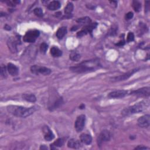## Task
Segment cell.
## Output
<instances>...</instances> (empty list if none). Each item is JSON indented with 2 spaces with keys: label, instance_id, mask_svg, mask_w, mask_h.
<instances>
[{
  "label": "cell",
  "instance_id": "6da1fadb",
  "mask_svg": "<svg viewBox=\"0 0 150 150\" xmlns=\"http://www.w3.org/2000/svg\"><path fill=\"white\" fill-rule=\"evenodd\" d=\"M36 110L37 108L35 106L26 108L22 106L10 105L7 107V110L9 113L15 116L21 118H26L31 116Z\"/></svg>",
  "mask_w": 150,
  "mask_h": 150
},
{
  "label": "cell",
  "instance_id": "7a4b0ae2",
  "mask_svg": "<svg viewBox=\"0 0 150 150\" xmlns=\"http://www.w3.org/2000/svg\"><path fill=\"white\" fill-rule=\"evenodd\" d=\"M149 106V103L147 101H141L138 103L132 106L124 109L122 111V114L124 116H129L132 114L140 113L144 111Z\"/></svg>",
  "mask_w": 150,
  "mask_h": 150
},
{
  "label": "cell",
  "instance_id": "3957f363",
  "mask_svg": "<svg viewBox=\"0 0 150 150\" xmlns=\"http://www.w3.org/2000/svg\"><path fill=\"white\" fill-rule=\"evenodd\" d=\"M88 64H89L88 61L83 62L79 65L70 68V70L73 72L78 73H82L95 71V67H93V66H90Z\"/></svg>",
  "mask_w": 150,
  "mask_h": 150
},
{
  "label": "cell",
  "instance_id": "277c9868",
  "mask_svg": "<svg viewBox=\"0 0 150 150\" xmlns=\"http://www.w3.org/2000/svg\"><path fill=\"white\" fill-rule=\"evenodd\" d=\"M39 34V31L36 29L30 30V31H28L24 35L23 38L24 41L28 43H34L38 38Z\"/></svg>",
  "mask_w": 150,
  "mask_h": 150
},
{
  "label": "cell",
  "instance_id": "5b68a950",
  "mask_svg": "<svg viewBox=\"0 0 150 150\" xmlns=\"http://www.w3.org/2000/svg\"><path fill=\"white\" fill-rule=\"evenodd\" d=\"M20 38L18 37H11L10 38L7 42L8 47L9 49L11 51V52L15 53L17 52L18 51V45L20 43Z\"/></svg>",
  "mask_w": 150,
  "mask_h": 150
},
{
  "label": "cell",
  "instance_id": "8992f818",
  "mask_svg": "<svg viewBox=\"0 0 150 150\" xmlns=\"http://www.w3.org/2000/svg\"><path fill=\"white\" fill-rule=\"evenodd\" d=\"M31 71L32 73L35 74H42L43 75H49L51 73V70L48 68L44 66H39L38 65H34L31 67Z\"/></svg>",
  "mask_w": 150,
  "mask_h": 150
},
{
  "label": "cell",
  "instance_id": "52a82bcc",
  "mask_svg": "<svg viewBox=\"0 0 150 150\" xmlns=\"http://www.w3.org/2000/svg\"><path fill=\"white\" fill-rule=\"evenodd\" d=\"M85 122L86 117L84 115L82 114L77 117L74 123V128L78 132H79L83 130L85 126Z\"/></svg>",
  "mask_w": 150,
  "mask_h": 150
},
{
  "label": "cell",
  "instance_id": "ba28073f",
  "mask_svg": "<svg viewBox=\"0 0 150 150\" xmlns=\"http://www.w3.org/2000/svg\"><path fill=\"white\" fill-rule=\"evenodd\" d=\"M97 25V23H91L86 25L80 32H79L77 34V36L78 37H82L84 35L87 34L88 33H92L93 31V29H95L96 28Z\"/></svg>",
  "mask_w": 150,
  "mask_h": 150
},
{
  "label": "cell",
  "instance_id": "9c48e42d",
  "mask_svg": "<svg viewBox=\"0 0 150 150\" xmlns=\"http://www.w3.org/2000/svg\"><path fill=\"white\" fill-rule=\"evenodd\" d=\"M130 95L141 97H148L150 95V87H145L141 89H139L136 90V91H133L131 92Z\"/></svg>",
  "mask_w": 150,
  "mask_h": 150
},
{
  "label": "cell",
  "instance_id": "30bf717a",
  "mask_svg": "<svg viewBox=\"0 0 150 150\" xmlns=\"http://www.w3.org/2000/svg\"><path fill=\"white\" fill-rule=\"evenodd\" d=\"M111 135L109 131L103 130L102 131L97 138L98 145L100 146L104 142L109 141L110 140Z\"/></svg>",
  "mask_w": 150,
  "mask_h": 150
},
{
  "label": "cell",
  "instance_id": "8fae6325",
  "mask_svg": "<svg viewBox=\"0 0 150 150\" xmlns=\"http://www.w3.org/2000/svg\"><path fill=\"white\" fill-rule=\"evenodd\" d=\"M138 125L141 128H147L150 124V116L149 114H145L140 117L138 119Z\"/></svg>",
  "mask_w": 150,
  "mask_h": 150
},
{
  "label": "cell",
  "instance_id": "7c38bea8",
  "mask_svg": "<svg viewBox=\"0 0 150 150\" xmlns=\"http://www.w3.org/2000/svg\"><path fill=\"white\" fill-rule=\"evenodd\" d=\"M138 70L139 69H133V70H130V71L124 73L122 75H120V76L113 78H111V81L114 82H120V81L125 80L128 79L130 76H131L134 73H136V72H137Z\"/></svg>",
  "mask_w": 150,
  "mask_h": 150
},
{
  "label": "cell",
  "instance_id": "4fadbf2b",
  "mask_svg": "<svg viewBox=\"0 0 150 150\" xmlns=\"http://www.w3.org/2000/svg\"><path fill=\"white\" fill-rule=\"evenodd\" d=\"M127 95V91H124V90H118V91H115L110 92L108 97L113 99H119L122 98L126 96Z\"/></svg>",
  "mask_w": 150,
  "mask_h": 150
},
{
  "label": "cell",
  "instance_id": "5bb4252c",
  "mask_svg": "<svg viewBox=\"0 0 150 150\" xmlns=\"http://www.w3.org/2000/svg\"><path fill=\"white\" fill-rule=\"evenodd\" d=\"M44 134V139L48 141H52L55 138V135L48 126H45L43 128Z\"/></svg>",
  "mask_w": 150,
  "mask_h": 150
},
{
  "label": "cell",
  "instance_id": "9a60e30c",
  "mask_svg": "<svg viewBox=\"0 0 150 150\" xmlns=\"http://www.w3.org/2000/svg\"><path fill=\"white\" fill-rule=\"evenodd\" d=\"M7 70L12 76H16L19 73L18 68L12 64L9 63L7 65Z\"/></svg>",
  "mask_w": 150,
  "mask_h": 150
},
{
  "label": "cell",
  "instance_id": "2e32d148",
  "mask_svg": "<svg viewBox=\"0 0 150 150\" xmlns=\"http://www.w3.org/2000/svg\"><path fill=\"white\" fill-rule=\"evenodd\" d=\"M68 147L70 148L79 149L82 147L81 141L74 139H70L68 143Z\"/></svg>",
  "mask_w": 150,
  "mask_h": 150
},
{
  "label": "cell",
  "instance_id": "e0dca14e",
  "mask_svg": "<svg viewBox=\"0 0 150 150\" xmlns=\"http://www.w3.org/2000/svg\"><path fill=\"white\" fill-rule=\"evenodd\" d=\"M80 141L86 145H89L92 143V137L88 134H82L80 137Z\"/></svg>",
  "mask_w": 150,
  "mask_h": 150
},
{
  "label": "cell",
  "instance_id": "ac0fdd59",
  "mask_svg": "<svg viewBox=\"0 0 150 150\" xmlns=\"http://www.w3.org/2000/svg\"><path fill=\"white\" fill-rule=\"evenodd\" d=\"M67 33V28L65 26L59 28L56 33V36L59 39H62Z\"/></svg>",
  "mask_w": 150,
  "mask_h": 150
},
{
  "label": "cell",
  "instance_id": "d6986e66",
  "mask_svg": "<svg viewBox=\"0 0 150 150\" xmlns=\"http://www.w3.org/2000/svg\"><path fill=\"white\" fill-rule=\"evenodd\" d=\"M61 7V3L58 1H53L51 2L48 5V8L51 11H55L59 9Z\"/></svg>",
  "mask_w": 150,
  "mask_h": 150
},
{
  "label": "cell",
  "instance_id": "ffe728a7",
  "mask_svg": "<svg viewBox=\"0 0 150 150\" xmlns=\"http://www.w3.org/2000/svg\"><path fill=\"white\" fill-rule=\"evenodd\" d=\"M81 56L76 51H72L69 55V58L72 61L78 62L79 61Z\"/></svg>",
  "mask_w": 150,
  "mask_h": 150
},
{
  "label": "cell",
  "instance_id": "44dd1931",
  "mask_svg": "<svg viewBox=\"0 0 150 150\" xmlns=\"http://www.w3.org/2000/svg\"><path fill=\"white\" fill-rule=\"evenodd\" d=\"M51 54L55 57H58L62 56V52L58 48L53 47L51 49Z\"/></svg>",
  "mask_w": 150,
  "mask_h": 150
},
{
  "label": "cell",
  "instance_id": "7402d4cb",
  "mask_svg": "<svg viewBox=\"0 0 150 150\" xmlns=\"http://www.w3.org/2000/svg\"><path fill=\"white\" fill-rule=\"evenodd\" d=\"M24 100L29 101V102H32L34 103L36 100V98L33 94H24L22 96Z\"/></svg>",
  "mask_w": 150,
  "mask_h": 150
},
{
  "label": "cell",
  "instance_id": "603a6c76",
  "mask_svg": "<svg viewBox=\"0 0 150 150\" xmlns=\"http://www.w3.org/2000/svg\"><path fill=\"white\" fill-rule=\"evenodd\" d=\"M91 21H92L91 19L89 17H87L80 18H79L76 20V22L78 24H83V25L86 24V25L89 24H91Z\"/></svg>",
  "mask_w": 150,
  "mask_h": 150
},
{
  "label": "cell",
  "instance_id": "cb8c5ba5",
  "mask_svg": "<svg viewBox=\"0 0 150 150\" xmlns=\"http://www.w3.org/2000/svg\"><path fill=\"white\" fill-rule=\"evenodd\" d=\"M74 6L73 3H68L66 7L65 8V13L66 15H70L73 11Z\"/></svg>",
  "mask_w": 150,
  "mask_h": 150
},
{
  "label": "cell",
  "instance_id": "d4e9b609",
  "mask_svg": "<svg viewBox=\"0 0 150 150\" xmlns=\"http://www.w3.org/2000/svg\"><path fill=\"white\" fill-rule=\"evenodd\" d=\"M132 7L136 12H140L141 9V4L138 1H133L132 3Z\"/></svg>",
  "mask_w": 150,
  "mask_h": 150
},
{
  "label": "cell",
  "instance_id": "484cf974",
  "mask_svg": "<svg viewBox=\"0 0 150 150\" xmlns=\"http://www.w3.org/2000/svg\"><path fill=\"white\" fill-rule=\"evenodd\" d=\"M64 144V141L62 139H58L56 141H55L52 145H53L56 148V147H62Z\"/></svg>",
  "mask_w": 150,
  "mask_h": 150
},
{
  "label": "cell",
  "instance_id": "4316f807",
  "mask_svg": "<svg viewBox=\"0 0 150 150\" xmlns=\"http://www.w3.org/2000/svg\"><path fill=\"white\" fill-rule=\"evenodd\" d=\"M34 13L36 16L38 17H42L43 16V12L41 8H36L34 10Z\"/></svg>",
  "mask_w": 150,
  "mask_h": 150
},
{
  "label": "cell",
  "instance_id": "83f0119b",
  "mask_svg": "<svg viewBox=\"0 0 150 150\" xmlns=\"http://www.w3.org/2000/svg\"><path fill=\"white\" fill-rule=\"evenodd\" d=\"M7 68L4 65H2L1 67V75L3 78H6L7 77Z\"/></svg>",
  "mask_w": 150,
  "mask_h": 150
},
{
  "label": "cell",
  "instance_id": "f1b7e54d",
  "mask_svg": "<svg viewBox=\"0 0 150 150\" xmlns=\"http://www.w3.org/2000/svg\"><path fill=\"white\" fill-rule=\"evenodd\" d=\"M48 48V45L46 43H41L40 46V50L42 53H45Z\"/></svg>",
  "mask_w": 150,
  "mask_h": 150
},
{
  "label": "cell",
  "instance_id": "f546056e",
  "mask_svg": "<svg viewBox=\"0 0 150 150\" xmlns=\"http://www.w3.org/2000/svg\"><path fill=\"white\" fill-rule=\"evenodd\" d=\"M134 40V35L132 32H129L127 35V41L128 42H132Z\"/></svg>",
  "mask_w": 150,
  "mask_h": 150
},
{
  "label": "cell",
  "instance_id": "4dcf8cb0",
  "mask_svg": "<svg viewBox=\"0 0 150 150\" xmlns=\"http://www.w3.org/2000/svg\"><path fill=\"white\" fill-rule=\"evenodd\" d=\"M133 16H134L133 13H132V12H128L127 14H126V16H125V18H126V20H129L132 19V17H133Z\"/></svg>",
  "mask_w": 150,
  "mask_h": 150
},
{
  "label": "cell",
  "instance_id": "1f68e13d",
  "mask_svg": "<svg viewBox=\"0 0 150 150\" xmlns=\"http://www.w3.org/2000/svg\"><path fill=\"white\" fill-rule=\"evenodd\" d=\"M117 26H113V28L111 29V31H110V35L111 36H114L116 34L117 32Z\"/></svg>",
  "mask_w": 150,
  "mask_h": 150
},
{
  "label": "cell",
  "instance_id": "d6a6232c",
  "mask_svg": "<svg viewBox=\"0 0 150 150\" xmlns=\"http://www.w3.org/2000/svg\"><path fill=\"white\" fill-rule=\"evenodd\" d=\"M124 43H125L124 41V39H123V41H120L118 43L116 44V45H117V46H119V47H122V46L124 45Z\"/></svg>",
  "mask_w": 150,
  "mask_h": 150
},
{
  "label": "cell",
  "instance_id": "836d02e7",
  "mask_svg": "<svg viewBox=\"0 0 150 150\" xmlns=\"http://www.w3.org/2000/svg\"><path fill=\"white\" fill-rule=\"evenodd\" d=\"M148 149V148L144 146H140V145L135 148V149Z\"/></svg>",
  "mask_w": 150,
  "mask_h": 150
},
{
  "label": "cell",
  "instance_id": "e575fe53",
  "mask_svg": "<svg viewBox=\"0 0 150 150\" xmlns=\"http://www.w3.org/2000/svg\"><path fill=\"white\" fill-rule=\"evenodd\" d=\"M149 1H148V3H147L148 4H146V3H145V9H146V11H148L149 10V5H148V4H149Z\"/></svg>",
  "mask_w": 150,
  "mask_h": 150
},
{
  "label": "cell",
  "instance_id": "d590c367",
  "mask_svg": "<svg viewBox=\"0 0 150 150\" xmlns=\"http://www.w3.org/2000/svg\"><path fill=\"white\" fill-rule=\"evenodd\" d=\"M41 149H47L48 148L47 147H45V145H41V147H40Z\"/></svg>",
  "mask_w": 150,
  "mask_h": 150
}]
</instances>
